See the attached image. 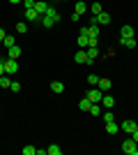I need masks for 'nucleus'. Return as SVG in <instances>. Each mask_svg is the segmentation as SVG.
<instances>
[{
  "label": "nucleus",
  "mask_w": 138,
  "mask_h": 155,
  "mask_svg": "<svg viewBox=\"0 0 138 155\" xmlns=\"http://www.w3.org/2000/svg\"><path fill=\"white\" fill-rule=\"evenodd\" d=\"M35 5H37V0H23V7H26V9H35Z\"/></svg>",
  "instance_id": "c85d7f7f"
},
{
  "label": "nucleus",
  "mask_w": 138,
  "mask_h": 155,
  "mask_svg": "<svg viewBox=\"0 0 138 155\" xmlns=\"http://www.w3.org/2000/svg\"><path fill=\"white\" fill-rule=\"evenodd\" d=\"M74 12L78 14V16H81V14H85V12H87V2H83V0H78V2H76V7H74Z\"/></svg>",
  "instance_id": "4468645a"
},
{
  "label": "nucleus",
  "mask_w": 138,
  "mask_h": 155,
  "mask_svg": "<svg viewBox=\"0 0 138 155\" xmlns=\"http://www.w3.org/2000/svg\"><path fill=\"white\" fill-rule=\"evenodd\" d=\"M90 12H92V16H97L99 12H104V7H101V2H92V5H90Z\"/></svg>",
  "instance_id": "412c9836"
},
{
  "label": "nucleus",
  "mask_w": 138,
  "mask_h": 155,
  "mask_svg": "<svg viewBox=\"0 0 138 155\" xmlns=\"http://www.w3.org/2000/svg\"><path fill=\"white\" fill-rule=\"evenodd\" d=\"M122 150H124L127 155H133V153H136V141H133L131 137H129V139H127V141L122 143Z\"/></svg>",
  "instance_id": "39448f33"
},
{
  "label": "nucleus",
  "mask_w": 138,
  "mask_h": 155,
  "mask_svg": "<svg viewBox=\"0 0 138 155\" xmlns=\"http://www.w3.org/2000/svg\"><path fill=\"white\" fill-rule=\"evenodd\" d=\"M74 60L78 65H92V58H87V51L85 49H78V51L74 53Z\"/></svg>",
  "instance_id": "f257e3e1"
},
{
  "label": "nucleus",
  "mask_w": 138,
  "mask_h": 155,
  "mask_svg": "<svg viewBox=\"0 0 138 155\" xmlns=\"http://www.w3.org/2000/svg\"><path fill=\"white\" fill-rule=\"evenodd\" d=\"M16 70H19V63L12 58H7L5 60V74H16Z\"/></svg>",
  "instance_id": "20e7f679"
},
{
  "label": "nucleus",
  "mask_w": 138,
  "mask_h": 155,
  "mask_svg": "<svg viewBox=\"0 0 138 155\" xmlns=\"http://www.w3.org/2000/svg\"><path fill=\"white\" fill-rule=\"evenodd\" d=\"M136 35V30H133V26H122V30H120V37L127 39V37H133Z\"/></svg>",
  "instance_id": "1a4fd4ad"
},
{
  "label": "nucleus",
  "mask_w": 138,
  "mask_h": 155,
  "mask_svg": "<svg viewBox=\"0 0 138 155\" xmlns=\"http://www.w3.org/2000/svg\"><path fill=\"white\" fill-rule=\"evenodd\" d=\"M9 86H12V79L7 77V74H2L0 77V88H9Z\"/></svg>",
  "instance_id": "4be33fe9"
},
{
  "label": "nucleus",
  "mask_w": 138,
  "mask_h": 155,
  "mask_svg": "<svg viewBox=\"0 0 138 155\" xmlns=\"http://www.w3.org/2000/svg\"><path fill=\"white\" fill-rule=\"evenodd\" d=\"M9 2H12V5H19V2H23V0H9Z\"/></svg>",
  "instance_id": "f704fd0d"
},
{
  "label": "nucleus",
  "mask_w": 138,
  "mask_h": 155,
  "mask_svg": "<svg viewBox=\"0 0 138 155\" xmlns=\"http://www.w3.org/2000/svg\"><path fill=\"white\" fill-rule=\"evenodd\" d=\"M90 107H92V102L87 100V97H83V100L78 102V109H81V111H90Z\"/></svg>",
  "instance_id": "aec40b11"
},
{
  "label": "nucleus",
  "mask_w": 138,
  "mask_h": 155,
  "mask_svg": "<svg viewBox=\"0 0 138 155\" xmlns=\"http://www.w3.org/2000/svg\"><path fill=\"white\" fill-rule=\"evenodd\" d=\"M2 44H5V49L14 46V35H5V39H2Z\"/></svg>",
  "instance_id": "393cba45"
},
{
  "label": "nucleus",
  "mask_w": 138,
  "mask_h": 155,
  "mask_svg": "<svg viewBox=\"0 0 138 155\" xmlns=\"http://www.w3.org/2000/svg\"><path fill=\"white\" fill-rule=\"evenodd\" d=\"M78 49H87V35H78Z\"/></svg>",
  "instance_id": "a878e982"
},
{
  "label": "nucleus",
  "mask_w": 138,
  "mask_h": 155,
  "mask_svg": "<svg viewBox=\"0 0 138 155\" xmlns=\"http://www.w3.org/2000/svg\"><path fill=\"white\" fill-rule=\"evenodd\" d=\"M46 155H62V148H60L58 143H51V146L46 148Z\"/></svg>",
  "instance_id": "f3484780"
},
{
  "label": "nucleus",
  "mask_w": 138,
  "mask_h": 155,
  "mask_svg": "<svg viewBox=\"0 0 138 155\" xmlns=\"http://www.w3.org/2000/svg\"><path fill=\"white\" fill-rule=\"evenodd\" d=\"M131 139H133V141L138 143V123H136V130H133V132H131Z\"/></svg>",
  "instance_id": "2f4dec72"
},
{
  "label": "nucleus",
  "mask_w": 138,
  "mask_h": 155,
  "mask_svg": "<svg viewBox=\"0 0 138 155\" xmlns=\"http://www.w3.org/2000/svg\"><path fill=\"white\" fill-rule=\"evenodd\" d=\"M9 91H12V93H19V91H21V84H19V81H12V86H9Z\"/></svg>",
  "instance_id": "c756f323"
},
{
  "label": "nucleus",
  "mask_w": 138,
  "mask_h": 155,
  "mask_svg": "<svg viewBox=\"0 0 138 155\" xmlns=\"http://www.w3.org/2000/svg\"><path fill=\"white\" fill-rule=\"evenodd\" d=\"M97 88H99V91H104V93H108V91H111V88H113V84H111V79H101V77H99V84H97Z\"/></svg>",
  "instance_id": "6e6552de"
},
{
  "label": "nucleus",
  "mask_w": 138,
  "mask_h": 155,
  "mask_svg": "<svg viewBox=\"0 0 138 155\" xmlns=\"http://www.w3.org/2000/svg\"><path fill=\"white\" fill-rule=\"evenodd\" d=\"M48 7H51V5H48V2H44V0H37V5H35V9H37V12H39L41 16H44Z\"/></svg>",
  "instance_id": "dca6fc26"
},
{
  "label": "nucleus",
  "mask_w": 138,
  "mask_h": 155,
  "mask_svg": "<svg viewBox=\"0 0 138 155\" xmlns=\"http://www.w3.org/2000/svg\"><path fill=\"white\" fill-rule=\"evenodd\" d=\"M101 97H104V91H99L97 86H92L90 91H87V100L90 102H101Z\"/></svg>",
  "instance_id": "f03ea898"
},
{
  "label": "nucleus",
  "mask_w": 138,
  "mask_h": 155,
  "mask_svg": "<svg viewBox=\"0 0 138 155\" xmlns=\"http://www.w3.org/2000/svg\"><path fill=\"white\" fill-rule=\"evenodd\" d=\"M99 37H87V46H97Z\"/></svg>",
  "instance_id": "7c9ffc66"
},
{
  "label": "nucleus",
  "mask_w": 138,
  "mask_h": 155,
  "mask_svg": "<svg viewBox=\"0 0 138 155\" xmlns=\"http://www.w3.org/2000/svg\"><path fill=\"white\" fill-rule=\"evenodd\" d=\"M44 16H48V19L53 21V23H58L60 21V14H58V9H53V7H48V9H46V14Z\"/></svg>",
  "instance_id": "f8f14e48"
},
{
  "label": "nucleus",
  "mask_w": 138,
  "mask_h": 155,
  "mask_svg": "<svg viewBox=\"0 0 138 155\" xmlns=\"http://www.w3.org/2000/svg\"><path fill=\"white\" fill-rule=\"evenodd\" d=\"M101 111H104L101 102H92V107H90V111H87V114H92V116H101Z\"/></svg>",
  "instance_id": "ddd939ff"
},
{
  "label": "nucleus",
  "mask_w": 138,
  "mask_h": 155,
  "mask_svg": "<svg viewBox=\"0 0 138 155\" xmlns=\"http://www.w3.org/2000/svg\"><path fill=\"white\" fill-rule=\"evenodd\" d=\"M106 132H108V134H118V132H120V125L115 123V120H111V123H106Z\"/></svg>",
  "instance_id": "2eb2a0df"
},
{
  "label": "nucleus",
  "mask_w": 138,
  "mask_h": 155,
  "mask_svg": "<svg viewBox=\"0 0 138 155\" xmlns=\"http://www.w3.org/2000/svg\"><path fill=\"white\" fill-rule=\"evenodd\" d=\"M5 35H7V32L2 30V28H0V42H2V39H5Z\"/></svg>",
  "instance_id": "72a5a7b5"
},
{
  "label": "nucleus",
  "mask_w": 138,
  "mask_h": 155,
  "mask_svg": "<svg viewBox=\"0 0 138 155\" xmlns=\"http://www.w3.org/2000/svg\"><path fill=\"white\" fill-rule=\"evenodd\" d=\"M120 42H122V46H127V49H136V39L133 37H127V39L120 37Z\"/></svg>",
  "instance_id": "a211bd4d"
},
{
  "label": "nucleus",
  "mask_w": 138,
  "mask_h": 155,
  "mask_svg": "<svg viewBox=\"0 0 138 155\" xmlns=\"http://www.w3.org/2000/svg\"><path fill=\"white\" fill-rule=\"evenodd\" d=\"M97 56H99V49H97V46H87V58L94 60Z\"/></svg>",
  "instance_id": "b1692460"
},
{
  "label": "nucleus",
  "mask_w": 138,
  "mask_h": 155,
  "mask_svg": "<svg viewBox=\"0 0 138 155\" xmlns=\"http://www.w3.org/2000/svg\"><path fill=\"white\" fill-rule=\"evenodd\" d=\"M16 32H21V35H26V32H28V23H26V21H19V23H16Z\"/></svg>",
  "instance_id": "5701e85b"
},
{
  "label": "nucleus",
  "mask_w": 138,
  "mask_h": 155,
  "mask_svg": "<svg viewBox=\"0 0 138 155\" xmlns=\"http://www.w3.org/2000/svg\"><path fill=\"white\" fill-rule=\"evenodd\" d=\"M2 74H5V63L0 60V77H2Z\"/></svg>",
  "instance_id": "473e14b6"
},
{
  "label": "nucleus",
  "mask_w": 138,
  "mask_h": 155,
  "mask_svg": "<svg viewBox=\"0 0 138 155\" xmlns=\"http://www.w3.org/2000/svg\"><path fill=\"white\" fill-rule=\"evenodd\" d=\"M51 91L53 93H65V84H62V81H53V84H51Z\"/></svg>",
  "instance_id": "6ab92c4d"
},
{
  "label": "nucleus",
  "mask_w": 138,
  "mask_h": 155,
  "mask_svg": "<svg viewBox=\"0 0 138 155\" xmlns=\"http://www.w3.org/2000/svg\"><path fill=\"white\" fill-rule=\"evenodd\" d=\"M19 56H21V46H16V44H14V46H9V49H7V58L16 60Z\"/></svg>",
  "instance_id": "9d476101"
},
{
  "label": "nucleus",
  "mask_w": 138,
  "mask_h": 155,
  "mask_svg": "<svg viewBox=\"0 0 138 155\" xmlns=\"http://www.w3.org/2000/svg\"><path fill=\"white\" fill-rule=\"evenodd\" d=\"M133 155H138V143H136V153H133Z\"/></svg>",
  "instance_id": "c9c22d12"
},
{
  "label": "nucleus",
  "mask_w": 138,
  "mask_h": 155,
  "mask_svg": "<svg viewBox=\"0 0 138 155\" xmlns=\"http://www.w3.org/2000/svg\"><path fill=\"white\" fill-rule=\"evenodd\" d=\"M21 153H23V155H37V148H35V146H23Z\"/></svg>",
  "instance_id": "bb28decb"
},
{
  "label": "nucleus",
  "mask_w": 138,
  "mask_h": 155,
  "mask_svg": "<svg viewBox=\"0 0 138 155\" xmlns=\"http://www.w3.org/2000/svg\"><path fill=\"white\" fill-rule=\"evenodd\" d=\"M101 107H104V109H113V107H115V100L104 93V97H101Z\"/></svg>",
  "instance_id": "9b49d317"
},
{
  "label": "nucleus",
  "mask_w": 138,
  "mask_h": 155,
  "mask_svg": "<svg viewBox=\"0 0 138 155\" xmlns=\"http://www.w3.org/2000/svg\"><path fill=\"white\" fill-rule=\"evenodd\" d=\"M94 19H97V23H99V26H108V23H111V14H108V12H99L97 14V16H94Z\"/></svg>",
  "instance_id": "423d86ee"
},
{
  "label": "nucleus",
  "mask_w": 138,
  "mask_h": 155,
  "mask_svg": "<svg viewBox=\"0 0 138 155\" xmlns=\"http://www.w3.org/2000/svg\"><path fill=\"white\" fill-rule=\"evenodd\" d=\"M23 16H26V21H30V23L41 21V14L37 12V9H26V12H23Z\"/></svg>",
  "instance_id": "7ed1b4c3"
},
{
  "label": "nucleus",
  "mask_w": 138,
  "mask_h": 155,
  "mask_svg": "<svg viewBox=\"0 0 138 155\" xmlns=\"http://www.w3.org/2000/svg\"><path fill=\"white\" fill-rule=\"evenodd\" d=\"M120 130H124L127 134H131L133 130H136V120H129V118H127V120H122V123H120Z\"/></svg>",
  "instance_id": "0eeeda50"
},
{
  "label": "nucleus",
  "mask_w": 138,
  "mask_h": 155,
  "mask_svg": "<svg viewBox=\"0 0 138 155\" xmlns=\"http://www.w3.org/2000/svg\"><path fill=\"white\" fill-rule=\"evenodd\" d=\"M87 84H90V86H97L99 84V77H97V74H87Z\"/></svg>",
  "instance_id": "cd10ccee"
}]
</instances>
